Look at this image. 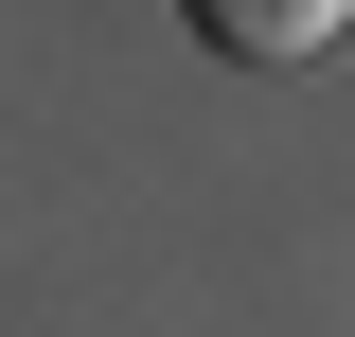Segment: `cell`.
I'll use <instances>...</instances> for the list:
<instances>
[{
  "label": "cell",
  "instance_id": "cell-1",
  "mask_svg": "<svg viewBox=\"0 0 355 337\" xmlns=\"http://www.w3.org/2000/svg\"><path fill=\"white\" fill-rule=\"evenodd\" d=\"M178 18H196L231 71H302V53H338V36H355V0H178Z\"/></svg>",
  "mask_w": 355,
  "mask_h": 337
}]
</instances>
